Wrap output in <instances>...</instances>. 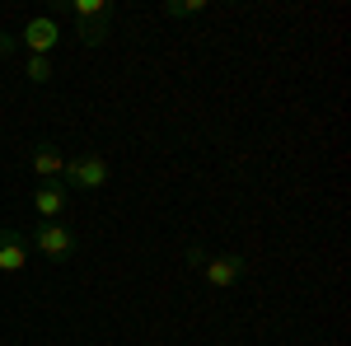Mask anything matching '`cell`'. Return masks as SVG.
<instances>
[{"instance_id":"cell-1","label":"cell","mask_w":351,"mask_h":346,"mask_svg":"<svg viewBox=\"0 0 351 346\" xmlns=\"http://www.w3.org/2000/svg\"><path fill=\"white\" fill-rule=\"evenodd\" d=\"M188 262L211 291H234L239 276L248 271V258H243V253H206V248H197V243L188 248Z\"/></svg>"},{"instance_id":"cell-2","label":"cell","mask_w":351,"mask_h":346,"mask_svg":"<svg viewBox=\"0 0 351 346\" xmlns=\"http://www.w3.org/2000/svg\"><path fill=\"white\" fill-rule=\"evenodd\" d=\"M28 248L33 253H43L47 262H71L75 258V234L61 225V220H43V225H33V234H28Z\"/></svg>"},{"instance_id":"cell-3","label":"cell","mask_w":351,"mask_h":346,"mask_svg":"<svg viewBox=\"0 0 351 346\" xmlns=\"http://www.w3.org/2000/svg\"><path fill=\"white\" fill-rule=\"evenodd\" d=\"M112 169L104 155H71L66 169H61V183L75 187V192H99V187H108Z\"/></svg>"},{"instance_id":"cell-4","label":"cell","mask_w":351,"mask_h":346,"mask_svg":"<svg viewBox=\"0 0 351 346\" xmlns=\"http://www.w3.org/2000/svg\"><path fill=\"white\" fill-rule=\"evenodd\" d=\"M56 42H61V24L52 14H33L24 24V52L28 56H52Z\"/></svg>"},{"instance_id":"cell-5","label":"cell","mask_w":351,"mask_h":346,"mask_svg":"<svg viewBox=\"0 0 351 346\" xmlns=\"http://www.w3.org/2000/svg\"><path fill=\"white\" fill-rule=\"evenodd\" d=\"M28 234L24 230H14V225H0V276H14V271H24L28 267Z\"/></svg>"},{"instance_id":"cell-6","label":"cell","mask_w":351,"mask_h":346,"mask_svg":"<svg viewBox=\"0 0 351 346\" xmlns=\"http://www.w3.org/2000/svg\"><path fill=\"white\" fill-rule=\"evenodd\" d=\"M66 206H71V187L61 183V178L33 187V211H38V220H61Z\"/></svg>"},{"instance_id":"cell-7","label":"cell","mask_w":351,"mask_h":346,"mask_svg":"<svg viewBox=\"0 0 351 346\" xmlns=\"http://www.w3.org/2000/svg\"><path fill=\"white\" fill-rule=\"evenodd\" d=\"M28 169H33L38 183H52V178H61V169H66V155L56 150L52 140H38L33 155H28Z\"/></svg>"},{"instance_id":"cell-8","label":"cell","mask_w":351,"mask_h":346,"mask_svg":"<svg viewBox=\"0 0 351 346\" xmlns=\"http://www.w3.org/2000/svg\"><path fill=\"white\" fill-rule=\"evenodd\" d=\"M71 14H75V24L80 19H112L117 5L112 0H71Z\"/></svg>"},{"instance_id":"cell-9","label":"cell","mask_w":351,"mask_h":346,"mask_svg":"<svg viewBox=\"0 0 351 346\" xmlns=\"http://www.w3.org/2000/svg\"><path fill=\"white\" fill-rule=\"evenodd\" d=\"M108 24L112 19H80L75 24V38H80L84 47H99V42H108Z\"/></svg>"},{"instance_id":"cell-10","label":"cell","mask_w":351,"mask_h":346,"mask_svg":"<svg viewBox=\"0 0 351 346\" xmlns=\"http://www.w3.org/2000/svg\"><path fill=\"white\" fill-rule=\"evenodd\" d=\"M24 75L33 84H52V75H56L52 56H24Z\"/></svg>"},{"instance_id":"cell-11","label":"cell","mask_w":351,"mask_h":346,"mask_svg":"<svg viewBox=\"0 0 351 346\" xmlns=\"http://www.w3.org/2000/svg\"><path fill=\"white\" fill-rule=\"evenodd\" d=\"M202 10H206L202 0H183V5H173V0H169V5H160L164 19H192V14H202Z\"/></svg>"},{"instance_id":"cell-12","label":"cell","mask_w":351,"mask_h":346,"mask_svg":"<svg viewBox=\"0 0 351 346\" xmlns=\"http://www.w3.org/2000/svg\"><path fill=\"white\" fill-rule=\"evenodd\" d=\"M14 52V38H10V33H0V56H10Z\"/></svg>"}]
</instances>
